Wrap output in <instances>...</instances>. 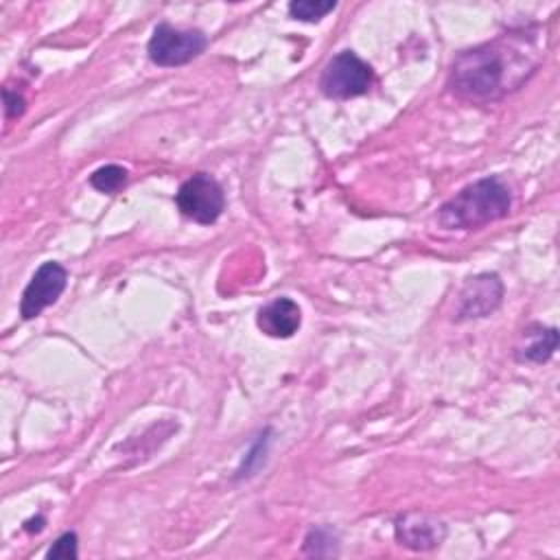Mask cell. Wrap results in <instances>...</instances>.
Listing matches in <instances>:
<instances>
[{
  "instance_id": "5",
  "label": "cell",
  "mask_w": 560,
  "mask_h": 560,
  "mask_svg": "<svg viewBox=\"0 0 560 560\" xmlns=\"http://www.w3.org/2000/svg\"><path fill=\"white\" fill-rule=\"evenodd\" d=\"M175 203L179 212L190 221L210 225L221 217L225 208V195L221 184L210 173H195L177 188Z\"/></svg>"
},
{
  "instance_id": "15",
  "label": "cell",
  "mask_w": 560,
  "mask_h": 560,
  "mask_svg": "<svg viewBox=\"0 0 560 560\" xmlns=\"http://www.w3.org/2000/svg\"><path fill=\"white\" fill-rule=\"evenodd\" d=\"M2 96H4V118L7 120L20 118L24 114V109H26L24 96L18 90H11V88H4Z\"/></svg>"
},
{
  "instance_id": "14",
  "label": "cell",
  "mask_w": 560,
  "mask_h": 560,
  "mask_svg": "<svg viewBox=\"0 0 560 560\" xmlns=\"http://www.w3.org/2000/svg\"><path fill=\"white\" fill-rule=\"evenodd\" d=\"M79 556V538L74 532L61 534L46 551L48 560H74Z\"/></svg>"
},
{
  "instance_id": "11",
  "label": "cell",
  "mask_w": 560,
  "mask_h": 560,
  "mask_svg": "<svg viewBox=\"0 0 560 560\" xmlns=\"http://www.w3.org/2000/svg\"><path fill=\"white\" fill-rule=\"evenodd\" d=\"M127 177H129V173L120 164H105L90 175V186L96 188L98 192L112 195L127 184Z\"/></svg>"
},
{
  "instance_id": "1",
  "label": "cell",
  "mask_w": 560,
  "mask_h": 560,
  "mask_svg": "<svg viewBox=\"0 0 560 560\" xmlns=\"http://www.w3.org/2000/svg\"><path fill=\"white\" fill-rule=\"evenodd\" d=\"M540 59L532 35H501L459 52L451 66L448 88L470 103L499 101L518 90L536 72Z\"/></svg>"
},
{
  "instance_id": "13",
  "label": "cell",
  "mask_w": 560,
  "mask_h": 560,
  "mask_svg": "<svg viewBox=\"0 0 560 560\" xmlns=\"http://www.w3.org/2000/svg\"><path fill=\"white\" fill-rule=\"evenodd\" d=\"M304 551L308 556H337V538L326 527H315L304 538Z\"/></svg>"
},
{
  "instance_id": "8",
  "label": "cell",
  "mask_w": 560,
  "mask_h": 560,
  "mask_svg": "<svg viewBox=\"0 0 560 560\" xmlns=\"http://www.w3.org/2000/svg\"><path fill=\"white\" fill-rule=\"evenodd\" d=\"M396 540L411 551H431L446 538V525L442 518L427 512L400 514L394 523Z\"/></svg>"
},
{
  "instance_id": "10",
  "label": "cell",
  "mask_w": 560,
  "mask_h": 560,
  "mask_svg": "<svg viewBox=\"0 0 560 560\" xmlns=\"http://www.w3.org/2000/svg\"><path fill=\"white\" fill-rule=\"evenodd\" d=\"M558 348V330L542 324H529L518 343L514 346V359L518 363H545Z\"/></svg>"
},
{
  "instance_id": "7",
  "label": "cell",
  "mask_w": 560,
  "mask_h": 560,
  "mask_svg": "<svg viewBox=\"0 0 560 560\" xmlns=\"http://www.w3.org/2000/svg\"><path fill=\"white\" fill-rule=\"evenodd\" d=\"M66 282H68V271L59 262L46 260L44 265H39V269L33 273V278L28 280L22 293L20 315L24 319L37 317L44 308L57 302V298L66 289Z\"/></svg>"
},
{
  "instance_id": "4",
  "label": "cell",
  "mask_w": 560,
  "mask_h": 560,
  "mask_svg": "<svg viewBox=\"0 0 560 560\" xmlns=\"http://www.w3.org/2000/svg\"><path fill=\"white\" fill-rule=\"evenodd\" d=\"M206 44H208V39L201 31L175 28V26L162 22L153 28V35L147 44V52L155 66L173 68V66H184L190 59L199 57L203 52Z\"/></svg>"
},
{
  "instance_id": "3",
  "label": "cell",
  "mask_w": 560,
  "mask_h": 560,
  "mask_svg": "<svg viewBox=\"0 0 560 560\" xmlns=\"http://www.w3.org/2000/svg\"><path fill=\"white\" fill-rule=\"evenodd\" d=\"M374 72L354 50L337 52L322 70L319 90L328 98L346 101L365 94L372 88Z\"/></svg>"
},
{
  "instance_id": "9",
  "label": "cell",
  "mask_w": 560,
  "mask_h": 560,
  "mask_svg": "<svg viewBox=\"0 0 560 560\" xmlns=\"http://www.w3.org/2000/svg\"><path fill=\"white\" fill-rule=\"evenodd\" d=\"M256 324L265 335L287 339L298 332L302 324V311L291 298H276L258 311Z\"/></svg>"
},
{
  "instance_id": "6",
  "label": "cell",
  "mask_w": 560,
  "mask_h": 560,
  "mask_svg": "<svg viewBox=\"0 0 560 560\" xmlns=\"http://www.w3.org/2000/svg\"><path fill=\"white\" fill-rule=\"evenodd\" d=\"M503 300V282L497 273H477L468 278L457 295V306H455V319L466 322V319H479L488 317L499 308Z\"/></svg>"
},
{
  "instance_id": "12",
  "label": "cell",
  "mask_w": 560,
  "mask_h": 560,
  "mask_svg": "<svg viewBox=\"0 0 560 560\" xmlns=\"http://www.w3.org/2000/svg\"><path fill=\"white\" fill-rule=\"evenodd\" d=\"M337 4L324 2V0H293L289 4V15L300 22H319L324 15H328Z\"/></svg>"
},
{
  "instance_id": "2",
  "label": "cell",
  "mask_w": 560,
  "mask_h": 560,
  "mask_svg": "<svg viewBox=\"0 0 560 560\" xmlns=\"http://www.w3.org/2000/svg\"><path fill=\"white\" fill-rule=\"evenodd\" d=\"M510 206L512 192L508 184L490 175L464 186L444 201L438 210V223L446 230H477L508 217Z\"/></svg>"
}]
</instances>
